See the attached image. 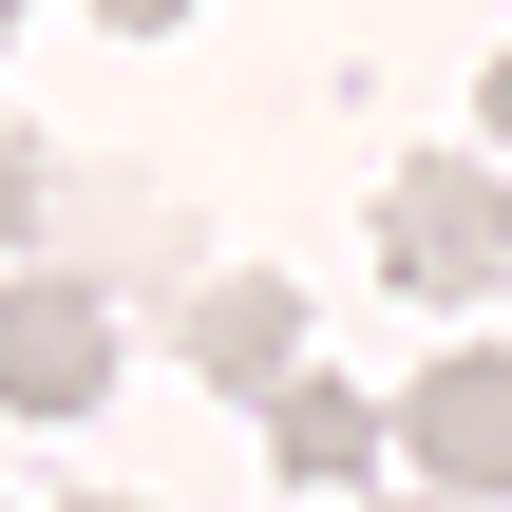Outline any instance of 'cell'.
I'll use <instances>...</instances> for the list:
<instances>
[{
    "mask_svg": "<svg viewBox=\"0 0 512 512\" xmlns=\"http://www.w3.org/2000/svg\"><path fill=\"white\" fill-rule=\"evenodd\" d=\"M76 19H114V38H171V19H209V0H76Z\"/></svg>",
    "mask_w": 512,
    "mask_h": 512,
    "instance_id": "cell-7",
    "label": "cell"
},
{
    "mask_svg": "<svg viewBox=\"0 0 512 512\" xmlns=\"http://www.w3.org/2000/svg\"><path fill=\"white\" fill-rule=\"evenodd\" d=\"M171 342H190L209 399H285V380H304V285H285V266H228V285H190Z\"/></svg>",
    "mask_w": 512,
    "mask_h": 512,
    "instance_id": "cell-4",
    "label": "cell"
},
{
    "mask_svg": "<svg viewBox=\"0 0 512 512\" xmlns=\"http://www.w3.org/2000/svg\"><path fill=\"white\" fill-rule=\"evenodd\" d=\"M380 266H399L418 304H494L512 285V171L494 152H418V171L380 190Z\"/></svg>",
    "mask_w": 512,
    "mask_h": 512,
    "instance_id": "cell-1",
    "label": "cell"
},
{
    "mask_svg": "<svg viewBox=\"0 0 512 512\" xmlns=\"http://www.w3.org/2000/svg\"><path fill=\"white\" fill-rule=\"evenodd\" d=\"M266 456H285V475H304V494H361V475H380V456H399V418H380V399H361V380H323V361H304V380H285V399H266Z\"/></svg>",
    "mask_w": 512,
    "mask_h": 512,
    "instance_id": "cell-5",
    "label": "cell"
},
{
    "mask_svg": "<svg viewBox=\"0 0 512 512\" xmlns=\"http://www.w3.org/2000/svg\"><path fill=\"white\" fill-rule=\"evenodd\" d=\"M114 399V304L76 266H19L0 285V418H95Z\"/></svg>",
    "mask_w": 512,
    "mask_h": 512,
    "instance_id": "cell-2",
    "label": "cell"
},
{
    "mask_svg": "<svg viewBox=\"0 0 512 512\" xmlns=\"http://www.w3.org/2000/svg\"><path fill=\"white\" fill-rule=\"evenodd\" d=\"M76 512H133V494H76Z\"/></svg>",
    "mask_w": 512,
    "mask_h": 512,
    "instance_id": "cell-9",
    "label": "cell"
},
{
    "mask_svg": "<svg viewBox=\"0 0 512 512\" xmlns=\"http://www.w3.org/2000/svg\"><path fill=\"white\" fill-rule=\"evenodd\" d=\"M418 512H456V494H418Z\"/></svg>",
    "mask_w": 512,
    "mask_h": 512,
    "instance_id": "cell-11",
    "label": "cell"
},
{
    "mask_svg": "<svg viewBox=\"0 0 512 512\" xmlns=\"http://www.w3.org/2000/svg\"><path fill=\"white\" fill-rule=\"evenodd\" d=\"M475 133H494V152H512V38H494V76H475Z\"/></svg>",
    "mask_w": 512,
    "mask_h": 512,
    "instance_id": "cell-8",
    "label": "cell"
},
{
    "mask_svg": "<svg viewBox=\"0 0 512 512\" xmlns=\"http://www.w3.org/2000/svg\"><path fill=\"white\" fill-rule=\"evenodd\" d=\"M399 456H418L456 512H494V494H512V361H494V342L418 361V399H399Z\"/></svg>",
    "mask_w": 512,
    "mask_h": 512,
    "instance_id": "cell-3",
    "label": "cell"
},
{
    "mask_svg": "<svg viewBox=\"0 0 512 512\" xmlns=\"http://www.w3.org/2000/svg\"><path fill=\"white\" fill-rule=\"evenodd\" d=\"M38 228H57V152L0 114V247H38Z\"/></svg>",
    "mask_w": 512,
    "mask_h": 512,
    "instance_id": "cell-6",
    "label": "cell"
},
{
    "mask_svg": "<svg viewBox=\"0 0 512 512\" xmlns=\"http://www.w3.org/2000/svg\"><path fill=\"white\" fill-rule=\"evenodd\" d=\"M0 38H19V0H0Z\"/></svg>",
    "mask_w": 512,
    "mask_h": 512,
    "instance_id": "cell-10",
    "label": "cell"
}]
</instances>
